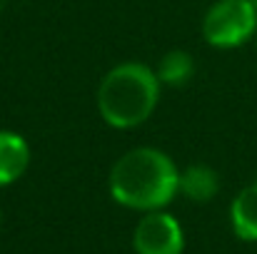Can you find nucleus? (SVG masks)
Instances as JSON below:
<instances>
[{
	"mask_svg": "<svg viewBox=\"0 0 257 254\" xmlns=\"http://www.w3.org/2000/svg\"><path fill=\"white\" fill-rule=\"evenodd\" d=\"M230 224L237 239L257 242V182L235 194L230 204Z\"/></svg>",
	"mask_w": 257,
	"mask_h": 254,
	"instance_id": "obj_6",
	"label": "nucleus"
},
{
	"mask_svg": "<svg viewBox=\"0 0 257 254\" xmlns=\"http://www.w3.org/2000/svg\"><path fill=\"white\" fill-rule=\"evenodd\" d=\"M257 33V8L250 0H217L202 18V35L212 48L232 50Z\"/></svg>",
	"mask_w": 257,
	"mask_h": 254,
	"instance_id": "obj_3",
	"label": "nucleus"
},
{
	"mask_svg": "<svg viewBox=\"0 0 257 254\" xmlns=\"http://www.w3.org/2000/svg\"><path fill=\"white\" fill-rule=\"evenodd\" d=\"M255 38H257V33H255Z\"/></svg>",
	"mask_w": 257,
	"mask_h": 254,
	"instance_id": "obj_12",
	"label": "nucleus"
},
{
	"mask_svg": "<svg viewBox=\"0 0 257 254\" xmlns=\"http://www.w3.org/2000/svg\"><path fill=\"white\" fill-rule=\"evenodd\" d=\"M250 3H252V5H255V8H257V0H250Z\"/></svg>",
	"mask_w": 257,
	"mask_h": 254,
	"instance_id": "obj_10",
	"label": "nucleus"
},
{
	"mask_svg": "<svg viewBox=\"0 0 257 254\" xmlns=\"http://www.w3.org/2000/svg\"><path fill=\"white\" fill-rule=\"evenodd\" d=\"M110 197L138 212L165 209L180 192V169L168 152L158 147H135L110 169Z\"/></svg>",
	"mask_w": 257,
	"mask_h": 254,
	"instance_id": "obj_1",
	"label": "nucleus"
},
{
	"mask_svg": "<svg viewBox=\"0 0 257 254\" xmlns=\"http://www.w3.org/2000/svg\"><path fill=\"white\" fill-rule=\"evenodd\" d=\"M160 80L143 63L115 65L97 87V112L115 130L140 127L158 107Z\"/></svg>",
	"mask_w": 257,
	"mask_h": 254,
	"instance_id": "obj_2",
	"label": "nucleus"
},
{
	"mask_svg": "<svg viewBox=\"0 0 257 254\" xmlns=\"http://www.w3.org/2000/svg\"><path fill=\"white\" fill-rule=\"evenodd\" d=\"M160 85H168V87H182L192 80L195 75V60L190 53L185 50H170L163 55V60L158 63V70H155Z\"/></svg>",
	"mask_w": 257,
	"mask_h": 254,
	"instance_id": "obj_8",
	"label": "nucleus"
},
{
	"mask_svg": "<svg viewBox=\"0 0 257 254\" xmlns=\"http://www.w3.org/2000/svg\"><path fill=\"white\" fill-rule=\"evenodd\" d=\"M0 224H3V212H0Z\"/></svg>",
	"mask_w": 257,
	"mask_h": 254,
	"instance_id": "obj_11",
	"label": "nucleus"
},
{
	"mask_svg": "<svg viewBox=\"0 0 257 254\" xmlns=\"http://www.w3.org/2000/svg\"><path fill=\"white\" fill-rule=\"evenodd\" d=\"M30 165V145L20 132L0 130V187L18 182Z\"/></svg>",
	"mask_w": 257,
	"mask_h": 254,
	"instance_id": "obj_5",
	"label": "nucleus"
},
{
	"mask_svg": "<svg viewBox=\"0 0 257 254\" xmlns=\"http://www.w3.org/2000/svg\"><path fill=\"white\" fill-rule=\"evenodd\" d=\"M180 192L190 202H210L220 192V174L210 165H190L180 172Z\"/></svg>",
	"mask_w": 257,
	"mask_h": 254,
	"instance_id": "obj_7",
	"label": "nucleus"
},
{
	"mask_svg": "<svg viewBox=\"0 0 257 254\" xmlns=\"http://www.w3.org/2000/svg\"><path fill=\"white\" fill-rule=\"evenodd\" d=\"M5 5H8V0H0V10H3V8H5Z\"/></svg>",
	"mask_w": 257,
	"mask_h": 254,
	"instance_id": "obj_9",
	"label": "nucleus"
},
{
	"mask_svg": "<svg viewBox=\"0 0 257 254\" xmlns=\"http://www.w3.org/2000/svg\"><path fill=\"white\" fill-rule=\"evenodd\" d=\"M135 254H182L185 232L180 222L165 209L145 212L133 232Z\"/></svg>",
	"mask_w": 257,
	"mask_h": 254,
	"instance_id": "obj_4",
	"label": "nucleus"
}]
</instances>
